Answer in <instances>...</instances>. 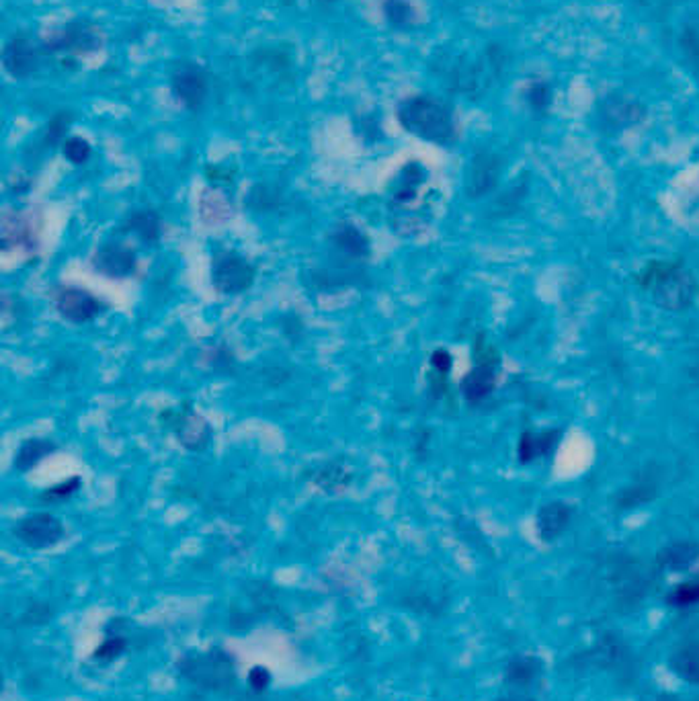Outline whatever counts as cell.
Returning a JSON list of instances; mask_svg holds the SVG:
<instances>
[{
  "label": "cell",
  "instance_id": "6da1fadb",
  "mask_svg": "<svg viewBox=\"0 0 699 701\" xmlns=\"http://www.w3.org/2000/svg\"><path fill=\"white\" fill-rule=\"evenodd\" d=\"M396 120L407 134L435 146H452L458 139V125L452 109L431 94H415L396 109Z\"/></svg>",
  "mask_w": 699,
  "mask_h": 701
},
{
  "label": "cell",
  "instance_id": "7a4b0ae2",
  "mask_svg": "<svg viewBox=\"0 0 699 701\" xmlns=\"http://www.w3.org/2000/svg\"><path fill=\"white\" fill-rule=\"evenodd\" d=\"M176 670L191 685L208 691L232 689L237 683V661L222 648L189 652L176 662Z\"/></svg>",
  "mask_w": 699,
  "mask_h": 701
},
{
  "label": "cell",
  "instance_id": "3957f363",
  "mask_svg": "<svg viewBox=\"0 0 699 701\" xmlns=\"http://www.w3.org/2000/svg\"><path fill=\"white\" fill-rule=\"evenodd\" d=\"M158 423L185 452L191 454L205 452L213 439V429L208 418L191 402L165 409L158 415Z\"/></svg>",
  "mask_w": 699,
  "mask_h": 701
},
{
  "label": "cell",
  "instance_id": "277c9868",
  "mask_svg": "<svg viewBox=\"0 0 699 701\" xmlns=\"http://www.w3.org/2000/svg\"><path fill=\"white\" fill-rule=\"evenodd\" d=\"M43 51L49 56H60L64 64H72L78 58L97 54L103 48L101 29L86 19L70 21L54 35L41 41Z\"/></svg>",
  "mask_w": 699,
  "mask_h": 701
},
{
  "label": "cell",
  "instance_id": "5b68a950",
  "mask_svg": "<svg viewBox=\"0 0 699 701\" xmlns=\"http://www.w3.org/2000/svg\"><path fill=\"white\" fill-rule=\"evenodd\" d=\"M211 287L226 298L246 293L256 282V267L238 250H218L211 256Z\"/></svg>",
  "mask_w": 699,
  "mask_h": 701
},
{
  "label": "cell",
  "instance_id": "8992f818",
  "mask_svg": "<svg viewBox=\"0 0 699 701\" xmlns=\"http://www.w3.org/2000/svg\"><path fill=\"white\" fill-rule=\"evenodd\" d=\"M54 308L62 320L83 327L105 316L112 306L99 293L80 285H62L54 293Z\"/></svg>",
  "mask_w": 699,
  "mask_h": 701
},
{
  "label": "cell",
  "instance_id": "52a82bcc",
  "mask_svg": "<svg viewBox=\"0 0 699 701\" xmlns=\"http://www.w3.org/2000/svg\"><path fill=\"white\" fill-rule=\"evenodd\" d=\"M13 535L29 550L46 552L66 540V526L54 513L35 511L14 523Z\"/></svg>",
  "mask_w": 699,
  "mask_h": 701
},
{
  "label": "cell",
  "instance_id": "ba28073f",
  "mask_svg": "<svg viewBox=\"0 0 699 701\" xmlns=\"http://www.w3.org/2000/svg\"><path fill=\"white\" fill-rule=\"evenodd\" d=\"M644 285L652 292L659 304L667 308H686L695 293V283L686 271L675 265H660L659 269H649Z\"/></svg>",
  "mask_w": 699,
  "mask_h": 701
},
{
  "label": "cell",
  "instance_id": "9c48e42d",
  "mask_svg": "<svg viewBox=\"0 0 699 701\" xmlns=\"http://www.w3.org/2000/svg\"><path fill=\"white\" fill-rule=\"evenodd\" d=\"M91 267L101 277L125 282L138 275L139 256L125 240H107L93 253Z\"/></svg>",
  "mask_w": 699,
  "mask_h": 701
},
{
  "label": "cell",
  "instance_id": "30bf717a",
  "mask_svg": "<svg viewBox=\"0 0 699 701\" xmlns=\"http://www.w3.org/2000/svg\"><path fill=\"white\" fill-rule=\"evenodd\" d=\"M41 221L31 211L23 210H6L0 221V248L4 253L9 250H25L35 253L40 247Z\"/></svg>",
  "mask_w": 699,
  "mask_h": 701
},
{
  "label": "cell",
  "instance_id": "8fae6325",
  "mask_svg": "<svg viewBox=\"0 0 699 701\" xmlns=\"http://www.w3.org/2000/svg\"><path fill=\"white\" fill-rule=\"evenodd\" d=\"M171 93L187 111H200L210 93L208 74L195 62H181L171 74Z\"/></svg>",
  "mask_w": 699,
  "mask_h": 701
},
{
  "label": "cell",
  "instance_id": "7c38bea8",
  "mask_svg": "<svg viewBox=\"0 0 699 701\" xmlns=\"http://www.w3.org/2000/svg\"><path fill=\"white\" fill-rule=\"evenodd\" d=\"M46 56L41 41L25 33L13 35L3 48V66L14 80H27L40 70L41 58Z\"/></svg>",
  "mask_w": 699,
  "mask_h": 701
},
{
  "label": "cell",
  "instance_id": "4fadbf2b",
  "mask_svg": "<svg viewBox=\"0 0 699 701\" xmlns=\"http://www.w3.org/2000/svg\"><path fill=\"white\" fill-rule=\"evenodd\" d=\"M328 245L335 253L349 263H367L373 255V242L362 226L341 221L328 234Z\"/></svg>",
  "mask_w": 699,
  "mask_h": 701
},
{
  "label": "cell",
  "instance_id": "5bb4252c",
  "mask_svg": "<svg viewBox=\"0 0 699 701\" xmlns=\"http://www.w3.org/2000/svg\"><path fill=\"white\" fill-rule=\"evenodd\" d=\"M306 480L316 490L325 492L328 497H336V494L347 492L355 484L357 474L341 457H333V460H325L308 468Z\"/></svg>",
  "mask_w": 699,
  "mask_h": 701
},
{
  "label": "cell",
  "instance_id": "9a60e30c",
  "mask_svg": "<svg viewBox=\"0 0 699 701\" xmlns=\"http://www.w3.org/2000/svg\"><path fill=\"white\" fill-rule=\"evenodd\" d=\"M58 452H60V445L51 437H41V435L27 437L19 443L17 452H14L13 472H17V474H29V472L38 468L41 462H46L48 457L56 455Z\"/></svg>",
  "mask_w": 699,
  "mask_h": 701
},
{
  "label": "cell",
  "instance_id": "2e32d148",
  "mask_svg": "<svg viewBox=\"0 0 699 701\" xmlns=\"http://www.w3.org/2000/svg\"><path fill=\"white\" fill-rule=\"evenodd\" d=\"M123 232L134 236L142 245H158L165 234L163 216L152 208H139L130 211L123 220Z\"/></svg>",
  "mask_w": 699,
  "mask_h": 701
},
{
  "label": "cell",
  "instance_id": "e0dca14e",
  "mask_svg": "<svg viewBox=\"0 0 699 701\" xmlns=\"http://www.w3.org/2000/svg\"><path fill=\"white\" fill-rule=\"evenodd\" d=\"M543 675V662L533 654H515L505 667V685L509 689L527 691Z\"/></svg>",
  "mask_w": 699,
  "mask_h": 701
},
{
  "label": "cell",
  "instance_id": "ac0fdd59",
  "mask_svg": "<svg viewBox=\"0 0 699 701\" xmlns=\"http://www.w3.org/2000/svg\"><path fill=\"white\" fill-rule=\"evenodd\" d=\"M463 396L468 402H478L487 398L495 390V364L487 357V353L478 351L476 365L462 382Z\"/></svg>",
  "mask_w": 699,
  "mask_h": 701
},
{
  "label": "cell",
  "instance_id": "d6986e66",
  "mask_svg": "<svg viewBox=\"0 0 699 701\" xmlns=\"http://www.w3.org/2000/svg\"><path fill=\"white\" fill-rule=\"evenodd\" d=\"M668 667L681 681L699 688V640L683 642L668 656Z\"/></svg>",
  "mask_w": 699,
  "mask_h": 701
},
{
  "label": "cell",
  "instance_id": "ffe728a7",
  "mask_svg": "<svg viewBox=\"0 0 699 701\" xmlns=\"http://www.w3.org/2000/svg\"><path fill=\"white\" fill-rule=\"evenodd\" d=\"M425 183H426V173L423 165H418V162H408V165H404L399 179L394 183L392 203L400 205V208L402 205L412 203L418 197V191L423 189Z\"/></svg>",
  "mask_w": 699,
  "mask_h": 701
},
{
  "label": "cell",
  "instance_id": "44dd1931",
  "mask_svg": "<svg viewBox=\"0 0 699 701\" xmlns=\"http://www.w3.org/2000/svg\"><path fill=\"white\" fill-rule=\"evenodd\" d=\"M498 173V162L490 154H478L474 158L472 166H470V179H468V191L472 195H480L484 191L490 189V184L495 183Z\"/></svg>",
  "mask_w": 699,
  "mask_h": 701
},
{
  "label": "cell",
  "instance_id": "7402d4cb",
  "mask_svg": "<svg viewBox=\"0 0 699 701\" xmlns=\"http://www.w3.org/2000/svg\"><path fill=\"white\" fill-rule=\"evenodd\" d=\"M569 508L564 505H550L543 508L537 517V531H540V537L543 542H551L556 540L558 535L562 534L564 527L569 526Z\"/></svg>",
  "mask_w": 699,
  "mask_h": 701
},
{
  "label": "cell",
  "instance_id": "603a6c76",
  "mask_svg": "<svg viewBox=\"0 0 699 701\" xmlns=\"http://www.w3.org/2000/svg\"><path fill=\"white\" fill-rule=\"evenodd\" d=\"M85 480L83 476H68L64 480H58L56 484L48 486L40 492V503L43 505H64L76 497V494L83 490Z\"/></svg>",
  "mask_w": 699,
  "mask_h": 701
},
{
  "label": "cell",
  "instance_id": "cb8c5ba5",
  "mask_svg": "<svg viewBox=\"0 0 699 701\" xmlns=\"http://www.w3.org/2000/svg\"><path fill=\"white\" fill-rule=\"evenodd\" d=\"M603 113L615 123L623 125H634L644 120V107L638 105L636 101H625L620 97H612L605 105H603Z\"/></svg>",
  "mask_w": 699,
  "mask_h": 701
},
{
  "label": "cell",
  "instance_id": "d4e9b609",
  "mask_svg": "<svg viewBox=\"0 0 699 701\" xmlns=\"http://www.w3.org/2000/svg\"><path fill=\"white\" fill-rule=\"evenodd\" d=\"M381 14L394 29H408L417 23V9L410 4V0H384Z\"/></svg>",
  "mask_w": 699,
  "mask_h": 701
},
{
  "label": "cell",
  "instance_id": "484cf974",
  "mask_svg": "<svg viewBox=\"0 0 699 701\" xmlns=\"http://www.w3.org/2000/svg\"><path fill=\"white\" fill-rule=\"evenodd\" d=\"M662 566L671 568V571H686L691 564L699 560V545L697 544H677L671 545L660 556Z\"/></svg>",
  "mask_w": 699,
  "mask_h": 701
},
{
  "label": "cell",
  "instance_id": "4316f807",
  "mask_svg": "<svg viewBox=\"0 0 699 701\" xmlns=\"http://www.w3.org/2000/svg\"><path fill=\"white\" fill-rule=\"evenodd\" d=\"M128 648H130V642L125 640V636H121V634H107L105 640L101 642V646L93 652L91 659L93 662L105 667V664H112L117 659H121Z\"/></svg>",
  "mask_w": 699,
  "mask_h": 701
},
{
  "label": "cell",
  "instance_id": "83f0119b",
  "mask_svg": "<svg viewBox=\"0 0 699 701\" xmlns=\"http://www.w3.org/2000/svg\"><path fill=\"white\" fill-rule=\"evenodd\" d=\"M72 117L70 111H60L56 113L46 125V131H43V146L46 148H62V144L68 138V130L72 125Z\"/></svg>",
  "mask_w": 699,
  "mask_h": 701
},
{
  "label": "cell",
  "instance_id": "f1b7e54d",
  "mask_svg": "<svg viewBox=\"0 0 699 701\" xmlns=\"http://www.w3.org/2000/svg\"><path fill=\"white\" fill-rule=\"evenodd\" d=\"M667 601L675 609L695 607V605H699V577L677 585L671 593H668Z\"/></svg>",
  "mask_w": 699,
  "mask_h": 701
},
{
  "label": "cell",
  "instance_id": "f546056e",
  "mask_svg": "<svg viewBox=\"0 0 699 701\" xmlns=\"http://www.w3.org/2000/svg\"><path fill=\"white\" fill-rule=\"evenodd\" d=\"M60 150H62V157L75 166H83L93 158V146L83 136H68Z\"/></svg>",
  "mask_w": 699,
  "mask_h": 701
},
{
  "label": "cell",
  "instance_id": "4dcf8cb0",
  "mask_svg": "<svg viewBox=\"0 0 699 701\" xmlns=\"http://www.w3.org/2000/svg\"><path fill=\"white\" fill-rule=\"evenodd\" d=\"M525 99L529 103V107H532L533 111H537V113H543V111H548L550 105H551V99H554V91H551V86L548 83H543V80H537V83L527 85Z\"/></svg>",
  "mask_w": 699,
  "mask_h": 701
},
{
  "label": "cell",
  "instance_id": "1f68e13d",
  "mask_svg": "<svg viewBox=\"0 0 699 701\" xmlns=\"http://www.w3.org/2000/svg\"><path fill=\"white\" fill-rule=\"evenodd\" d=\"M429 367H431V373L435 375L439 382H444L447 375L452 373V367H453L452 353L447 351V349H444V346H439V349H435V351L431 353Z\"/></svg>",
  "mask_w": 699,
  "mask_h": 701
},
{
  "label": "cell",
  "instance_id": "d6a6232c",
  "mask_svg": "<svg viewBox=\"0 0 699 701\" xmlns=\"http://www.w3.org/2000/svg\"><path fill=\"white\" fill-rule=\"evenodd\" d=\"M679 43H681L683 54H686L689 64L699 72V31L697 29L687 27L686 31H683Z\"/></svg>",
  "mask_w": 699,
  "mask_h": 701
},
{
  "label": "cell",
  "instance_id": "836d02e7",
  "mask_svg": "<svg viewBox=\"0 0 699 701\" xmlns=\"http://www.w3.org/2000/svg\"><path fill=\"white\" fill-rule=\"evenodd\" d=\"M246 683L250 691L264 693L271 688V683H273V675H271V670L267 667H263V664H255V667L248 670Z\"/></svg>",
  "mask_w": 699,
  "mask_h": 701
},
{
  "label": "cell",
  "instance_id": "e575fe53",
  "mask_svg": "<svg viewBox=\"0 0 699 701\" xmlns=\"http://www.w3.org/2000/svg\"><path fill=\"white\" fill-rule=\"evenodd\" d=\"M495 701H537L535 697L529 696L527 691H519V689H509L503 696H498Z\"/></svg>",
  "mask_w": 699,
  "mask_h": 701
},
{
  "label": "cell",
  "instance_id": "d590c367",
  "mask_svg": "<svg viewBox=\"0 0 699 701\" xmlns=\"http://www.w3.org/2000/svg\"><path fill=\"white\" fill-rule=\"evenodd\" d=\"M679 701H683V699H679Z\"/></svg>",
  "mask_w": 699,
  "mask_h": 701
}]
</instances>
